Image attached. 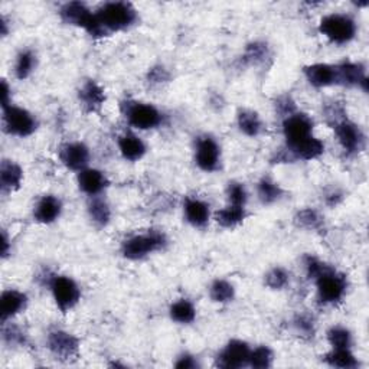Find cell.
Segmentation results:
<instances>
[{
    "instance_id": "obj_1",
    "label": "cell",
    "mask_w": 369,
    "mask_h": 369,
    "mask_svg": "<svg viewBox=\"0 0 369 369\" xmlns=\"http://www.w3.org/2000/svg\"><path fill=\"white\" fill-rule=\"evenodd\" d=\"M95 16L105 35H110L113 32L126 31L133 26L138 21V12L126 2H108L97 10Z\"/></svg>"
},
{
    "instance_id": "obj_2",
    "label": "cell",
    "mask_w": 369,
    "mask_h": 369,
    "mask_svg": "<svg viewBox=\"0 0 369 369\" xmlns=\"http://www.w3.org/2000/svg\"><path fill=\"white\" fill-rule=\"evenodd\" d=\"M168 244L166 236L159 231H149L146 234L134 236L123 242V255L129 259H142L165 249Z\"/></svg>"
},
{
    "instance_id": "obj_3",
    "label": "cell",
    "mask_w": 369,
    "mask_h": 369,
    "mask_svg": "<svg viewBox=\"0 0 369 369\" xmlns=\"http://www.w3.org/2000/svg\"><path fill=\"white\" fill-rule=\"evenodd\" d=\"M319 31L331 42L344 45L351 42L357 35V23L348 15L333 13V15H327L320 21Z\"/></svg>"
},
{
    "instance_id": "obj_4",
    "label": "cell",
    "mask_w": 369,
    "mask_h": 369,
    "mask_svg": "<svg viewBox=\"0 0 369 369\" xmlns=\"http://www.w3.org/2000/svg\"><path fill=\"white\" fill-rule=\"evenodd\" d=\"M318 300L322 305L338 303L346 293V279L338 275L332 268H327L322 276L316 279Z\"/></svg>"
},
{
    "instance_id": "obj_5",
    "label": "cell",
    "mask_w": 369,
    "mask_h": 369,
    "mask_svg": "<svg viewBox=\"0 0 369 369\" xmlns=\"http://www.w3.org/2000/svg\"><path fill=\"white\" fill-rule=\"evenodd\" d=\"M3 121L6 131L18 138H28L38 129L35 116L22 107L9 105L3 108Z\"/></svg>"
},
{
    "instance_id": "obj_6",
    "label": "cell",
    "mask_w": 369,
    "mask_h": 369,
    "mask_svg": "<svg viewBox=\"0 0 369 369\" xmlns=\"http://www.w3.org/2000/svg\"><path fill=\"white\" fill-rule=\"evenodd\" d=\"M49 287L53 300H55L58 309L62 313L70 311L78 303V300L81 297L77 283L70 277L53 276L49 280Z\"/></svg>"
},
{
    "instance_id": "obj_7",
    "label": "cell",
    "mask_w": 369,
    "mask_h": 369,
    "mask_svg": "<svg viewBox=\"0 0 369 369\" xmlns=\"http://www.w3.org/2000/svg\"><path fill=\"white\" fill-rule=\"evenodd\" d=\"M60 15L65 23L79 26V28L86 29L91 36H95L99 31V22L97 18H95V13H92L84 3H65L60 10Z\"/></svg>"
},
{
    "instance_id": "obj_8",
    "label": "cell",
    "mask_w": 369,
    "mask_h": 369,
    "mask_svg": "<svg viewBox=\"0 0 369 369\" xmlns=\"http://www.w3.org/2000/svg\"><path fill=\"white\" fill-rule=\"evenodd\" d=\"M126 117L130 125L139 130H149L160 126L162 113L152 104L126 103Z\"/></svg>"
},
{
    "instance_id": "obj_9",
    "label": "cell",
    "mask_w": 369,
    "mask_h": 369,
    "mask_svg": "<svg viewBox=\"0 0 369 369\" xmlns=\"http://www.w3.org/2000/svg\"><path fill=\"white\" fill-rule=\"evenodd\" d=\"M283 133L287 142V149H292L298 143L305 142L311 138L313 133V121L302 113H294L284 118Z\"/></svg>"
},
{
    "instance_id": "obj_10",
    "label": "cell",
    "mask_w": 369,
    "mask_h": 369,
    "mask_svg": "<svg viewBox=\"0 0 369 369\" xmlns=\"http://www.w3.org/2000/svg\"><path fill=\"white\" fill-rule=\"evenodd\" d=\"M250 346L242 340H231L216 358V366L224 369H237L249 365Z\"/></svg>"
},
{
    "instance_id": "obj_11",
    "label": "cell",
    "mask_w": 369,
    "mask_h": 369,
    "mask_svg": "<svg viewBox=\"0 0 369 369\" xmlns=\"http://www.w3.org/2000/svg\"><path fill=\"white\" fill-rule=\"evenodd\" d=\"M336 138L348 153H359L365 147V136L362 130L348 120H340L335 125Z\"/></svg>"
},
{
    "instance_id": "obj_12",
    "label": "cell",
    "mask_w": 369,
    "mask_h": 369,
    "mask_svg": "<svg viewBox=\"0 0 369 369\" xmlns=\"http://www.w3.org/2000/svg\"><path fill=\"white\" fill-rule=\"evenodd\" d=\"M195 159L196 165L203 172H215L220 168L221 149L209 136H203V138H199L196 142Z\"/></svg>"
},
{
    "instance_id": "obj_13",
    "label": "cell",
    "mask_w": 369,
    "mask_h": 369,
    "mask_svg": "<svg viewBox=\"0 0 369 369\" xmlns=\"http://www.w3.org/2000/svg\"><path fill=\"white\" fill-rule=\"evenodd\" d=\"M48 348L57 358L70 361L78 355L79 340L65 331H55L48 336Z\"/></svg>"
},
{
    "instance_id": "obj_14",
    "label": "cell",
    "mask_w": 369,
    "mask_h": 369,
    "mask_svg": "<svg viewBox=\"0 0 369 369\" xmlns=\"http://www.w3.org/2000/svg\"><path fill=\"white\" fill-rule=\"evenodd\" d=\"M336 86L345 87H362L368 90V78L365 75V68L357 62H344L336 65Z\"/></svg>"
},
{
    "instance_id": "obj_15",
    "label": "cell",
    "mask_w": 369,
    "mask_h": 369,
    "mask_svg": "<svg viewBox=\"0 0 369 369\" xmlns=\"http://www.w3.org/2000/svg\"><path fill=\"white\" fill-rule=\"evenodd\" d=\"M60 157L64 165L71 170H84L90 162V150L84 143H68L62 146Z\"/></svg>"
},
{
    "instance_id": "obj_16",
    "label": "cell",
    "mask_w": 369,
    "mask_h": 369,
    "mask_svg": "<svg viewBox=\"0 0 369 369\" xmlns=\"http://www.w3.org/2000/svg\"><path fill=\"white\" fill-rule=\"evenodd\" d=\"M305 75L309 84L323 88L336 86V68L329 64H313L305 68Z\"/></svg>"
},
{
    "instance_id": "obj_17",
    "label": "cell",
    "mask_w": 369,
    "mask_h": 369,
    "mask_svg": "<svg viewBox=\"0 0 369 369\" xmlns=\"http://www.w3.org/2000/svg\"><path fill=\"white\" fill-rule=\"evenodd\" d=\"M62 212V202L53 195L40 198L35 207L34 216L39 224L55 222Z\"/></svg>"
},
{
    "instance_id": "obj_18",
    "label": "cell",
    "mask_w": 369,
    "mask_h": 369,
    "mask_svg": "<svg viewBox=\"0 0 369 369\" xmlns=\"http://www.w3.org/2000/svg\"><path fill=\"white\" fill-rule=\"evenodd\" d=\"M108 181L105 175L97 169H84L78 175L79 189L90 196H97L107 188Z\"/></svg>"
},
{
    "instance_id": "obj_19",
    "label": "cell",
    "mask_w": 369,
    "mask_h": 369,
    "mask_svg": "<svg viewBox=\"0 0 369 369\" xmlns=\"http://www.w3.org/2000/svg\"><path fill=\"white\" fill-rule=\"evenodd\" d=\"M28 303V297L19 290H6L2 294V302H0V314H2V322L15 318L16 314L23 311Z\"/></svg>"
},
{
    "instance_id": "obj_20",
    "label": "cell",
    "mask_w": 369,
    "mask_h": 369,
    "mask_svg": "<svg viewBox=\"0 0 369 369\" xmlns=\"http://www.w3.org/2000/svg\"><path fill=\"white\" fill-rule=\"evenodd\" d=\"M79 101L86 112H99L105 101L104 90L97 83H94V81H87L83 88L79 90Z\"/></svg>"
},
{
    "instance_id": "obj_21",
    "label": "cell",
    "mask_w": 369,
    "mask_h": 369,
    "mask_svg": "<svg viewBox=\"0 0 369 369\" xmlns=\"http://www.w3.org/2000/svg\"><path fill=\"white\" fill-rule=\"evenodd\" d=\"M185 216L186 221L195 228H202L209 220V205L201 199L189 198L185 201Z\"/></svg>"
},
{
    "instance_id": "obj_22",
    "label": "cell",
    "mask_w": 369,
    "mask_h": 369,
    "mask_svg": "<svg viewBox=\"0 0 369 369\" xmlns=\"http://www.w3.org/2000/svg\"><path fill=\"white\" fill-rule=\"evenodd\" d=\"M118 149L121 156L126 160L136 162L140 160L146 155V144L140 138H138L136 134H125L118 139Z\"/></svg>"
},
{
    "instance_id": "obj_23",
    "label": "cell",
    "mask_w": 369,
    "mask_h": 369,
    "mask_svg": "<svg viewBox=\"0 0 369 369\" xmlns=\"http://www.w3.org/2000/svg\"><path fill=\"white\" fill-rule=\"evenodd\" d=\"M287 152H290V155L294 159H300V160H313L318 159L323 155L325 152V143L322 140H319L318 138H311L306 139L305 142L298 143L297 146L287 149Z\"/></svg>"
},
{
    "instance_id": "obj_24",
    "label": "cell",
    "mask_w": 369,
    "mask_h": 369,
    "mask_svg": "<svg viewBox=\"0 0 369 369\" xmlns=\"http://www.w3.org/2000/svg\"><path fill=\"white\" fill-rule=\"evenodd\" d=\"M23 179V172L19 165L12 160H3L0 168V185L3 192H12L21 186Z\"/></svg>"
},
{
    "instance_id": "obj_25",
    "label": "cell",
    "mask_w": 369,
    "mask_h": 369,
    "mask_svg": "<svg viewBox=\"0 0 369 369\" xmlns=\"http://www.w3.org/2000/svg\"><path fill=\"white\" fill-rule=\"evenodd\" d=\"M237 123L240 130L249 136V138H257L263 130V123L259 116L251 110H241L237 117Z\"/></svg>"
},
{
    "instance_id": "obj_26",
    "label": "cell",
    "mask_w": 369,
    "mask_h": 369,
    "mask_svg": "<svg viewBox=\"0 0 369 369\" xmlns=\"http://www.w3.org/2000/svg\"><path fill=\"white\" fill-rule=\"evenodd\" d=\"M247 212L244 207H236V205H229V207L216 212V222L224 228H234L241 224Z\"/></svg>"
},
{
    "instance_id": "obj_27",
    "label": "cell",
    "mask_w": 369,
    "mask_h": 369,
    "mask_svg": "<svg viewBox=\"0 0 369 369\" xmlns=\"http://www.w3.org/2000/svg\"><path fill=\"white\" fill-rule=\"evenodd\" d=\"M88 215L95 225L105 227L108 222H110L112 211L105 201L94 196L88 203Z\"/></svg>"
},
{
    "instance_id": "obj_28",
    "label": "cell",
    "mask_w": 369,
    "mask_h": 369,
    "mask_svg": "<svg viewBox=\"0 0 369 369\" xmlns=\"http://www.w3.org/2000/svg\"><path fill=\"white\" fill-rule=\"evenodd\" d=\"M170 318L181 323V325H189L192 323L196 318V310H195V306L189 302V300H177L176 303H173L170 306Z\"/></svg>"
},
{
    "instance_id": "obj_29",
    "label": "cell",
    "mask_w": 369,
    "mask_h": 369,
    "mask_svg": "<svg viewBox=\"0 0 369 369\" xmlns=\"http://www.w3.org/2000/svg\"><path fill=\"white\" fill-rule=\"evenodd\" d=\"M325 361L331 366L340 369H353L359 365L351 349H333L331 353L326 355Z\"/></svg>"
},
{
    "instance_id": "obj_30",
    "label": "cell",
    "mask_w": 369,
    "mask_h": 369,
    "mask_svg": "<svg viewBox=\"0 0 369 369\" xmlns=\"http://www.w3.org/2000/svg\"><path fill=\"white\" fill-rule=\"evenodd\" d=\"M36 66V55L31 49L21 51L15 62V75L19 79L28 78Z\"/></svg>"
},
{
    "instance_id": "obj_31",
    "label": "cell",
    "mask_w": 369,
    "mask_h": 369,
    "mask_svg": "<svg viewBox=\"0 0 369 369\" xmlns=\"http://www.w3.org/2000/svg\"><path fill=\"white\" fill-rule=\"evenodd\" d=\"M257 194H258V199L264 205H270L281 198L283 190L276 182H272L266 177V179L259 181L258 188H257Z\"/></svg>"
},
{
    "instance_id": "obj_32",
    "label": "cell",
    "mask_w": 369,
    "mask_h": 369,
    "mask_svg": "<svg viewBox=\"0 0 369 369\" xmlns=\"http://www.w3.org/2000/svg\"><path fill=\"white\" fill-rule=\"evenodd\" d=\"M211 298L216 303H228L236 296L234 285L225 280H215L209 289Z\"/></svg>"
},
{
    "instance_id": "obj_33",
    "label": "cell",
    "mask_w": 369,
    "mask_h": 369,
    "mask_svg": "<svg viewBox=\"0 0 369 369\" xmlns=\"http://www.w3.org/2000/svg\"><path fill=\"white\" fill-rule=\"evenodd\" d=\"M327 340L332 345L333 349H351L352 346V335L345 327H332V329L327 332Z\"/></svg>"
},
{
    "instance_id": "obj_34",
    "label": "cell",
    "mask_w": 369,
    "mask_h": 369,
    "mask_svg": "<svg viewBox=\"0 0 369 369\" xmlns=\"http://www.w3.org/2000/svg\"><path fill=\"white\" fill-rule=\"evenodd\" d=\"M270 55L267 44L264 42H253L247 47L244 52V61L250 65H257L264 62Z\"/></svg>"
},
{
    "instance_id": "obj_35",
    "label": "cell",
    "mask_w": 369,
    "mask_h": 369,
    "mask_svg": "<svg viewBox=\"0 0 369 369\" xmlns=\"http://www.w3.org/2000/svg\"><path fill=\"white\" fill-rule=\"evenodd\" d=\"M272 351L268 346H258L255 349H253L250 352V359H249V365L251 368H257V369H264V368H270L272 365Z\"/></svg>"
},
{
    "instance_id": "obj_36",
    "label": "cell",
    "mask_w": 369,
    "mask_h": 369,
    "mask_svg": "<svg viewBox=\"0 0 369 369\" xmlns=\"http://www.w3.org/2000/svg\"><path fill=\"white\" fill-rule=\"evenodd\" d=\"M294 220H296V224L298 227L307 228V229H319L323 224V220H322V216L319 215V212L311 209V208L298 211Z\"/></svg>"
},
{
    "instance_id": "obj_37",
    "label": "cell",
    "mask_w": 369,
    "mask_h": 369,
    "mask_svg": "<svg viewBox=\"0 0 369 369\" xmlns=\"http://www.w3.org/2000/svg\"><path fill=\"white\" fill-rule=\"evenodd\" d=\"M289 272L281 267H275L270 270L266 276V285L270 287L271 290H281L289 283Z\"/></svg>"
},
{
    "instance_id": "obj_38",
    "label": "cell",
    "mask_w": 369,
    "mask_h": 369,
    "mask_svg": "<svg viewBox=\"0 0 369 369\" xmlns=\"http://www.w3.org/2000/svg\"><path fill=\"white\" fill-rule=\"evenodd\" d=\"M228 199L231 205H236V207H245V202L249 199L247 190H245L242 183L232 182L228 186Z\"/></svg>"
},
{
    "instance_id": "obj_39",
    "label": "cell",
    "mask_w": 369,
    "mask_h": 369,
    "mask_svg": "<svg viewBox=\"0 0 369 369\" xmlns=\"http://www.w3.org/2000/svg\"><path fill=\"white\" fill-rule=\"evenodd\" d=\"M3 340L9 345H25L26 344V336L25 333L19 329L16 326H6V323H3Z\"/></svg>"
},
{
    "instance_id": "obj_40",
    "label": "cell",
    "mask_w": 369,
    "mask_h": 369,
    "mask_svg": "<svg viewBox=\"0 0 369 369\" xmlns=\"http://www.w3.org/2000/svg\"><path fill=\"white\" fill-rule=\"evenodd\" d=\"M306 271H307V276L313 280H316L319 276H322L323 272L327 270V268H331V267H327L325 263H322L320 259L318 258H314V257H306Z\"/></svg>"
},
{
    "instance_id": "obj_41",
    "label": "cell",
    "mask_w": 369,
    "mask_h": 369,
    "mask_svg": "<svg viewBox=\"0 0 369 369\" xmlns=\"http://www.w3.org/2000/svg\"><path fill=\"white\" fill-rule=\"evenodd\" d=\"M147 79L150 84H163L169 79V73L163 66H153L147 74Z\"/></svg>"
},
{
    "instance_id": "obj_42",
    "label": "cell",
    "mask_w": 369,
    "mask_h": 369,
    "mask_svg": "<svg viewBox=\"0 0 369 369\" xmlns=\"http://www.w3.org/2000/svg\"><path fill=\"white\" fill-rule=\"evenodd\" d=\"M276 107H277V112H279L281 116H284V117H289V116H292V114L296 113L294 103H293V100H292L290 97H281V99L277 101Z\"/></svg>"
},
{
    "instance_id": "obj_43",
    "label": "cell",
    "mask_w": 369,
    "mask_h": 369,
    "mask_svg": "<svg viewBox=\"0 0 369 369\" xmlns=\"http://www.w3.org/2000/svg\"><path fill=\"white\" fill-rule=\"evenodd\" d=\"M176 368H179V369H194V368H198V361L192 357V355H182V357H179V359L176 361L175 364Z\"/></svg>"
},
{
    "instance_id": "obj_44",
    "label": "cell",
    "mask_w": 369,
    "mask_h": 369,
    "mask_svg": "<svg viewBox=\"0 0 369 369\" xmlns=\"http://www.w3.org/2000/svg\"><path fill=\"white\" fill-rule=\"evenodd\" d=\"M294 323H296V329L298 332H302L305 335L313 333V322L309 318H306V316H298Z\"/></svg>"
},
{
    "instance_id": "obj_45",
    "label": "cell",
    "mask_w": 369,
    "mask_h": 369,
    "mask_svg": "<svg viewBox=\"0 0 369 369\" xmlns=\"http://www.w3.org/2000/svg\"><path fill=\"white\" fill-rule=\"evenodd\" d=\"M10 94H12V92H10V88H9V86H8L6 81L3 79V81H2V107H3V108L12 105V104H10Z\"/></svg>"
},
{
    "instance_id": "obj_46",
    "label": "cell",
    "mask_w": 369,
    "mask_h": 369,
    "mask_svg": "<svg viewBox=\"0 0 369 369\" xmlns=\"http://www.w3.org/2000/svg\"><path fill=\"white\" fill-rule=\"evenodd\" d=\"M9 238L6 236V232H3V236H2V257L6 258L9 255Z\"/></svg>"
},
{
    "instance_id": "obj_47",
    "label": "cell",
    "mask_w": 369,
    "mask_h": 369,
    "mask_svg": "<svg viewBox=\"0 0 369 369\" xmlns=\"http://www.w3.org/2000/svg\"><path fill=\"white\" fill-rule=\"evenodd\" d=\"M0 25H2V35L6 36L8 35V22L5 21V18H2V21H0Z\"/></svg>"
}]
</instances>
